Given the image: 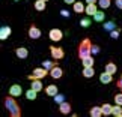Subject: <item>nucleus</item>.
<instances>
[{
  "label": "nucleus",
  "mask_w": 122,
  "mask_h": 117,
  "mask_svg": "<svg viewBox=\"0 0 122 117\" xmlns=\"http://www.w3.org/2000/svg\"><path fill=\"white\" fill-rule=\"evenodd\" d=\"M27 35H29L30 39H39L42 36V32L39 27H36V24H30L29 30H27Z\"/></svg>",
  "instance_id": "nucleus-5"
},
{
  "label": "nucleus",
  "mask_w": 122,
  "mask_h": 117,
  "mask_svg": "<svg viewBox=\"0 0 122 117\" xmlns=\"http://www.w3.org/2000/svg\"><path fill=\"white\" fill-rule=\"evenodd\" d=\"M33 8H35V11H45V8H47V2H44V0H36V2H33Z\"/></svg>",
  "instance_id": "nucleus-18"
},
{
  "label": "nucleus",
  "mask_w": 122,
  "mask_h": 117,
  "mask_svg": "<svg viewBox=\"0 0 122 117\" xmlns=\"http://www.w3.org/2000/svg\"><path fill=\"white\" fill-rule=\"evenodd\" d=\"M101 110H102V116H112V105L109 102L101 105Z\"/></svg>",
  "instance_id": "nucleus-23"
},
{
  "label": "nucleus",
  "mask_w": 122,
  "mask_h": 117,
  "mask_svg": "<svg viewBox=\"0 0 122 117\" xmlns=\"http://www.w3.org/2000/svg\"><path fill=\"white\" fill-rule=\"evenodd\" d=\"M47 75H50L48 69H45L44 66H42V68H35L33 72L27 75V80H29V81H30V80H42V78H45Z\"/></svg>",
  "instance_id": "nucleus-3"
},
{
  "label": "nucleus",
  "mask_w": 122,
  "mask_h": 117,
  "mask_svg": "<svg viewBox=\"0 0 122 117\" xmlns=\"http://www.w3.org/2000/svg\"><path fill=\"white\" fill-rule=\"evenodd\" d=\"M72 9L76 14H84V9H86V5H84L83 2H76L72 5Z\"/></svg>",
  "instance_id": "nucleus-17"
},
{
  "label": "nucleus",
  "mask_w": 122,
  "mask_h": 117,
  "mask_svg": "<svg viewBox=\"0 0 122 117\" xmlns=\"http://www.w3.org/2000/svg\"><path fill=\"white\" fill-rule=\"evenodd\" d=\"M83 77L84 78H92L93 75H95V69H93V66H87V68H83Z\"/></svg>",
  "instance_id": "nucleus-19"
},
{
  "label": "nucleus",
  "mask_w": 122,
  "mask_h": 117,
  "mask_svg": "<svg viewBox=\"0 0 122 117\" xmlns=\"http://www.w3.org/2000/svg\"><path fill=\"white\" fill-rule=\"evenodd\" d=\"M116 29V24H115V21H107L104 23V30L107 32H112V30H115Z\"/></svg>",
  "instance_id": "nucleus-26"
},
{
  "label": "nucleus",
  "mask_w": 122,
  "mask_h": 117,
  "mask_svg": "<svg viewBox=\"0 0 122 117\" xmlns=\"http://www.w3.org/2000/svg\"><path fill=\"white\" fill-rule=\"evenodd\" d=\"M45 93H47V96L54 98V96L59 93V89H57V86H56V84H50V86L45 87Z\"/></svg>",
  "instance_id": "nucleus-14"
},
{
  "label": "nucleus",
  "mask_w": 122,
  "mask_h": 117,
  "mask_svg": "<svg viewBox=\"0 0 122 117\" xmlns=\"http://www.w3.org/2000/svg\"><path fill=\"white\" fill-rule=\"evenodd\" d=\"M14 2H21V0H14Z\"/></svg>",
  "instance_id": "nucleus-39"
},
{
  "label": "nucleus",
  "mask_w": 122,
  "mask_h": 117,
  "mask_svg": "<svg viewBox=\"0 0 122 117\" xmlns=\"http://www.w3.org/2000/svg\"><path fill=\"white\" fill-rule=\"evenodd\" d=\"M81 63H83V68H87V66H93L95 60H93L92 56H89V57H86V59H83V60H81Z\"/></svg>",
  "instance_id": "nucleus-24"
},
{
  "label": "nucleus",
  "mask_w": 122,
  "mask_h": 117,
  "mask_svg": "<svg viewBox=\"0 0 122 117\" xmlns=\"http://www.w3.org/2000/svg\"><path fill=\"white\" fill-rule=\"evenodd\" d=\"M89 114H91V117H101L102 116V110L101 107H92L91 110H89Z\"/></svg>",
  "instance_id": "nucleus-20"
},
{
  "label": "nucleus",
  "mask_w": 122,
  "mask_h": 117,
  "mask_svg": "<svg viewBox=\"0 0 122 117\" xmlns=\"http://www.w3.org/2000/svg\"><path fill=\"white\" fill-rule=\"evenodd\" d=\"M116 87H118L119 90L122 92V74H121V77L118 78V81H116Z\"/></svg>",
  "instance_id": "nucleus-34"
},
{
  "label": "nucleus",
  "mask_w": 122,
  "mask_h": 117,
  "mask_svg": "<svg viewBox=\"0 0 122 117\" xmlns=\"http://www.w3.org/2000/svg\"><path fill=\"white\" fill-rule=\"evenodd\" d=\"M98 5H100L101 9H107V8H110L112 0H98Z\"/></svg>",
  "instance_id": "nucleus-27"
},
{
  "label": "nucleus",
  "mask_w": 122,
  "mask_h": 117,
  "mask_svg": "<svg viewBox=\"0 0 122 117\" xmlns=\"http://www.w3.org/2000/svg\"><path fill=\"white\" fill-rule=\"evenodd\" d=\"M63 2L66 3V5H74V3L77 2V0H63Z\"/></svg>",
  "instance_id": "nucleus-37"
},
{
  "label": "nucleus",
  "mask_w": 122,
  "mask_h": 117,
  "mask_svg": "<svg viewBox=\"0 0 122 117\" xmlns=\"http://www.w3.org/2000/svg\"><path fill=\"white\" fill-rule=\"evenodd\" d=\"M9 95L14 96V98L21 96V95H23V89H21L20 84H12V86L9 87Z\"/></svg>",
  "instance_id": "nucleus-9"
},
{
  "label": "nucleus",
  "mask_w": 122,
  "mask_h": 117,
  "mask_svg": "<svg viewBox=\"0 0 122 117\" xmlns=\"http://www.w3.org/2000/svg\"><path fill=\"white\" fill-rule=\"evenodd\" d=\"M11 33H12V29H11V27H9V26H3L2 29H0V39H2V41L8 39Z\"/></svg>",
  "instance_id": "nucleus-15"
},
{
  "label": "nucleus",
  "mask_w": 122,
  "mask_h": 117,
  "mask_svg": "<svg viewBox=\"0 0 122 117\" xmlns=\"http://www.w3.org/2000/svg\"><path fill=\"white\" fill-rule=\"evenodd\" d=\"M54 101L57 102V104H62V102L65 101V96H63V95H60V93H57V95L54 96Z\"/></svg>",
  "instance_id": "nucleus-32"
},
{
  "label": "nucleus",
  "mask_w": 122,
  "mask_h": 117,
  "mask_svg": "<svg viewBox=\"0 0 122 117\" xmlns=\"http://www.w3.org/2000/svg\"><path fill=\"white\" fill-rule=\"evenodd\" d=\"M115 104L122 105V92H121V93H118V95H115Z\"/></svg>",
  "instance_id": "nucleus-31"
},
{
  "label": "nucleus",
  "mask_w": 122,
  "mask_h": 117,
  "mask_svg": "<svg viewBox=\"0 0 122 117\" xmlns=\"http://www.w3.org/2000/svg\"><path fill=\"white\" fill-rule=\"evenodd\" d=\"M100 81L102 84H112L113 83V74H109L104 71L102 74H100Z\"/></svg>",
  "instance_id": "nucleus-11"
},
{
  "label": "nucleus",
  "mask_w": 122,
  "mask_h": 117,
  "mask_svg": "<svg viewBox=\"0 0 122 117\" xmlns=\"http://www.w3.org/2000/svg\"><path fill=\"white\" fill-rule=\"evenodd\" d=\"M71 110H72V107L69 102L66 101H63L62 104H59V113L60 114H63V116H68V114H71Z\"/></svg>",
  "instance_id": "nucleus-8"
},
{
  "label": "nucleus",
  "mask_w": 122,
  "mask_h": 117,
  "mask_svg": "<svg viewBox=\"0 0 122 117\" xmlns=\"http://www.w3.org/2000/svg\"><path fill=\"white\" fill-rule=\"evenodd\" d=\"M112 116H115V117H122V105L115 104L113 107H112Z\"/></svg>",
  "instance_id": "nucleus-21"
},
{
  "label": "nucleus",
  "mask_w": 122,
  "mask_h": 117,
  "mask_svg": "<svg viewBox=\"0 0 122 117\" xmlns=\"http://www.w3.org/2000/svg\"><path fill=\"white\" fill-rule=\"evenodd\" d=\"M100 51H101L100 45H92V54H100Z\"/></svg>",
  "instance_id": "nucleus-33"
},
{
  "label": "nucleus",
  "mask_w": 122,
  "mask_h": 117,
  "mask_svg": "<svg viewBox=\"0 0 122 117\" xmlns=\"http://www.w3.org/2000/svg\"><path fill=\"white\" fill-rule=\"evenodd\" d=\"M44 2H48V0H44Z\"/></svg>",
  "instance_id": "nucleus-40"
},
{
  "label": "nucleus",
  "mask_w": 122,
  "mask_h": 117,
  "mask_svg": "<svg viewBox=\"0 0 122 117\" xmlns=\"http://www.w3.org/2000/svg\"><path fill=\"white\" fill-rule=\"evenodd\" d=\"M92 41L91 38H84L80 44H78V48H77V54L78 57H80L81 60L89 57V56H92Z\"/></svg>",
  "instance_id": "nucleus-2"
},
{
  "label": "nucleus",
  "mask_w": 122,
  "mask_h": 117,
  "mask_svg": "<svg viewBox=\"0 0 122 117\" xmlns=\"http://www.w3.org/2000/svg\"><path fill=\"white\" fill-rule=\"evenodd\" d=\"M50 53H51V57L54 60H62L65 57V51L63 48H60V47H50Z\"/></svg>",
  "instance_id": "nucleus-4"
},
{
  "label": "nucleus",
  "mask_w": 122,
  "mask_h": 117,
  "mask_svg": "<svg viewBox=\"0 0 122 117\" xmlns=\"http://www.w3.org/2000/svg\"><path fill=\"white\" fill-rule=\"evenodd\" d=\"M48 38L53 41V42H59L60 39L63 38V32L60 30V29H51L48 32Z\"/></svg>",
  "instance_id": "nucleus-6"
},
{
  "label": "nucleus",
  "mask_w": 122,
  "mask_h": 117,
  "mask_svg": "<svg viewBox=\"0 0 122 117\" xmlns=\"http://www.w3.org/2000/svg\"><path fill=\"white\" fill-rule=\"evenodd\" d=\"M30 87L39 93V92H42V89H44V84H42L41 80H30Z\"/></svg>",
  "instance_id": "nucleus-16"
},
{
  "label": "nucleus",
  "mask_w": 122,
  "mask_h": 117,
  "mask_svg": "<svg viewBox=\"0 0 122 117\" xmlns=\"http://www.w3.org/2000/svg\"><path fill=\"white\" fill-rule=\"evenodd\" d=\"M97 12H98V6H97V3H87V5H86L84 14H86L87 17H93Z\"/></svg>",
  "instance_id": "nucleus-10"
},
{
  "label": "nucleus",
  "mask_w": 122,
  "mask_h": 117,
  "mask_svg": "<svg viewBox=\"0 0 122 117\" xmlns=\"http://www.w3.org/2000/svg\"><path fill=\"white\" fill-rule=\"evenodd\" d=\"M56 65H57V62H51V60H45V62H42V66H44L45 69H48V71L51 68H54Z\"/></svg>",
  "instance_id": "nucleus-28"
},
{
  "label": "nucleus",
  "mask_w": 122,
  "mask_h": 117,
  "mask_svg": "<svg viewBox=\"0 0 122 117\" xmlns=\"http://www.w3.org/2000/svg\"><path fill=\"white\" fill-rule=\"evenodd\" d=\"M50 77L51 78H54V80H60L63 77V69L59 66V65H56L54 68H51L50 69Z\"/></svg>",
  "instance_id": "nucleus-7"
},
{
  "label": "nucleus",
  "mask_w": 122,
  "mask_h": 117,
  "mask_svg": "<svg viewBox=\"0 0 122 117\" xmlns=\"http://www.w3.org/2000/svg\"><path fill=\"white\" fill-rule=\"evenodd\" d=\"M36 96H38V92L33 90L32 87L29 89V90H26V98H27L29 101H35V99H36Z\"/></svg>",
  "instance_id": "nucleus-22"
},
{
  "label": "nucleus",
  "mask_w": 122,
  "mask_h": 117,
  "mask_svg": "<svg viewBox=\"0 0 122 117\" xmlns=\"http://www.w3.org/2000/svg\"><path fill=\"white\" fill-rule=\"evenodd\" d=\"M104 71L106 72H109V74H115L118 72V66H116V63L113 62V60H109V62L106 63V68H104Z\"/></svg>",
  "instance_id": "nucleus-13"
},
{
  "label": "nucleus",
  "mask_w": 122,
  "mask_h": 117,
  "mask_svg": "<svg viewBox=\"0 0 122 117\" xmlns=\"http://www.w3.org/2000/svg\"><path fill=\"white\" fill-rule=\"evenodd\" d=\"M15 56L18 59H27L29 57V50L24 48V47H18V48H15Z\"/></svg>",
  "instance_id": "nucleus-12"
},
{
  "label": "nucleus",
  "mask_w": 122,
  "mask_h": 117,
  "mask_svg": "<svg viewBox=\"0 0 122 117\" xmlns=\"http://www.w3.org/2000/svg\"><path fill=\"white\" fill-rule=\"evenodd\" d=\"M93 20H95L97 23H101V21H104L106 20V14L102 12V11H98L95 15H93Z\"/></svg>",
  "instance_id": "nucleus-25"
},
{
  "label": "nucleus",
  "mask_w": 122,
  "mask_h": 117,
  "mask_svg": "<svg viewBox=\"0 0 122 117\" xmlns=\"http://www.w3.org/2000/svg\"><path fill=\"white\" fill-rule=\"evenodd\" d=\"M119 33H121V29H115L110 32V38L112 39H118L119 38Z\"/></svg>",
  "instance_id": "nucleus-30"
},
{
  "label": "nucleus",
  "mask_w": 122,
  "mask_h": 117,
  "mask_svg": "<svg viewBox=\"0 0 122 117\" xmlns=\"http://www.w3.org/2000/svg\"><path fill=\"white\" fill-rule=\"evenodd\" d=\"M60 15L65 17V18H68V17H69V12L66 11V9H62V11H60Z\"/></svg>",
  "instance_id": "nucleus-35"
},
{
  "label": "nucleus",
  "mask_w": 122,
  "mask_h": 117,
  "mask_svg": "<svg viewBox=\"0 0 122 117\" xmlns=\"http://www.w3.org/2000/svg\"><path fill=\"white\" fill-rule=\"evenodd\" d=\"M3 105L5 108L8 110V114L11 117H21V108H20V104L17 102V99L11 95L5 96L3 98Z\"/></svg>",
  "instance_id": "nucleus-1"
},
{
  "label": "nucleus",
  "mask_w": 122,
  "mask_h": 117,
  "mask_svg": "<svg viewBox=\"0 0 122 117\" xmlns=\"http://www.w3.org/2000/svg\"><path fill=\"white\" fill-rule=\"evenodd\" d=\"M86 3H98V0H84Z\"/></svg>",
  "instance_id": "nucleus-38"
},
{
  "label": "nucleus",
  "mask_w": 122,
  "mask_h": 117,
  "mask_svg": "<svg viewBox=\"0 0 122 117\" xmlns=\"http://www.w3.org/2000/svg\"><path fill=\"white\" fill-rule=\"evenodd\" d=\"M91 24H92V21H91V18H89V17H84V18L80 20V26L81 27H89Z\"/></svg>",
  "instance_id": "nucleus-29"
},
{
  "label": "nucleus",
  "mask_w": 122,
  "mask_h": 117,
  "mask_svg": "<svg viewBox=\"0 0 122 117\" xmlns=\"http://www.w3.org/2000/svg\"><path fill=\"white\" fill-rule=\"evenodd\" d=\"M115 5L118 9H122V0H115Z\"/></svg>",
  "instance_id": "nucleus-36"
}]
</instances>
